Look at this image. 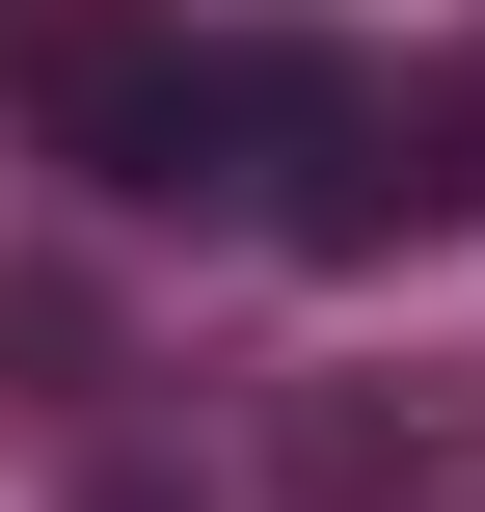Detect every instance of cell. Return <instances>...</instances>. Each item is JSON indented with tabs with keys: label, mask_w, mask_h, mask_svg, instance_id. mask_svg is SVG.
Masks as SVG:
<instances>
[{
	"label": "cell",
	"mask_w": 485,
	"mask_h": 512,
	"mask_svg": "<svg viewBox=\"0 0 485 512\" xmlns=\"http://www.w3.org/2000/svg\"><path fill=\"white\" fill-rule=\"evenodd\" d=\"M0 81H27V135H54L108 216H270V108H297V54L162 27V0H54Z\"/></svg>",
	"instance_id": "cell-1"
},
{
	"label": "cell",
	"mask_w": 485,
	"mask_h": 512,
	"mask_svg": "<svg viewBox=\"0 0 485 512\" xmlns=\"http://www.w3.org/2000/svg\"><path fill=\"white\" fill-rule=\"evenodd\" d=\"M432 135H459V189H485V54H459V81H432Z\"/></svg>",
	"instance_id": "cell-2"
}]
</instances>
